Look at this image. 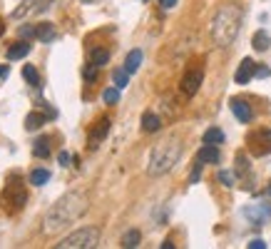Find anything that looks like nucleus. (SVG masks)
<instances>
[{
  "label": "nucleus",
  "mask_w": 271,
  "mask_h": 249,
  "mask_svg": "<svg viewBox=\"0 0 271 249\" xmlns=\"http://www.w3.org/2000/svg\"><path fill=\"white\" fill-rule=\"evenodd\" d=\"M182 157V142L177 137H169L164 142H159L150 155V164H147V172L152 177H159V175H167Z\"/></svg>",
  "instance_id": "obj_3"
},
{
  "label": "nucleus",
  "mask_w": 271,
  "mask_h": 249,
  "mask_svg": "<svg viewBox=\"0 0 271 249\" xmlns=\"http://www.w3.org/2000/svg\"><path fill=\"white\" fill-rule=\"evenodd\" d=\"M35 37L42 40V43H53V40H55V25H50V23L37 25V28H35Z\"/></svg>",
  "instance_id": "obj_16"
},
{
  "label": "nucleus",
  "mask_w": 271,
  "mask_h": 249,
  "mask_svg": "<svg viewBox=\"0 0 271 249\" xmlns=\"http://www.w3.org/2000/svg\"><path fill=\"white\" fill-rule=\"evenodd\" d=\"M251 145L256 155H269L271 152V130H261L256 135H251Z\"/></svg>",
  "instance_id": "obj_8"
},
{
  "label": "nucleus",
  "mask_w": 271,
  "mask_h": 249,
  "mask_svg": "<svg viewBox=\"0 0 271 249\" xmlns=\"http://www.w3.org/2000/svg\"><path fill=\"white\" fill-rule=\"evenodd\" d=\"M254 75H256V62L251 60V58H244L239 65V70H237V75H234V80H237L239 85H246Z\"/></svg>",
  "instance_id": "obj_9"
},
{
  "label": "nucleus",
  "mask_w": 271,
  "mask_h": 249,
  "mask_svg": "<svg viewBox=\"0 0 271 249\" xmlns=\"http://www.w3.org/2000/svg\"><path fill=\"white\" fill-rule=\"evenodd\" d=\"M3 32H5V25H3V20H0V35H3Z\"/></svg>",
  "instance_id": "obj_36"
},
{
  "label": "nucleus",
  "mask_w": 271,
  "mask_h": 249,
  "mask_svg": "<svg viewBox=\"0 0 271 249\" xmlns=\"http://www.w3.org/2000/svg\"><path fill=\"white\" fill-rule=\"evenodd\" d=\"M140 239H142V237H140V232H137V229H129V232H127V234L122 237V247L134 249L137 244H140Z\"/></svg>",
  "instance_id": "obj_23"
},
{
  "label": "nucleus",
  "mask_w": 271,
  "mask_h": 249,
  "mask_svg": "<svg viewBox=\"0 0 271 249\" xmlns=\"http://www.w3.org/2000/svg\"><path fill=\"white\" fill-rule=\"evenodd\" d=\"M204 142H207V145H221V142H224V132H221L219 127H209V130L204 132Z\"/></svg>",
  "instance_id": "obj_21"
},
{
  "label": "nucleus",
  "mask_w": 271,
  "mask_h": 249,
  "mask_svg": "<svg viewBox=\"0 0 271 249\" xmlns=\"http://www.w3.org/2000/svg\"><path fill=\"white\" fill-rule=\"evenodd\" d=\"M102 100H105L107 105H117V100H120V88H107V90L102 93Z\"/></svg>",
  "instance_id": "obj_26"
},
{
  "label": "nucleus",
  "mask_w": 271,
  "mask_h": 249,
  "mask_svg": "<svg viewBox=\"0 0 271 249\" xmlns=\"http://www.w3.org/2000/svg\"><path fill=\"white\" fill-rule=\"evenodd\" d=\"M271 70L269 67H261V65H256V77H269Z\"/></svg>",
  "instance_id": "obj_32"
},
{
  "label": "nucleus",
  "mask_w": 271,
  "mask_h": 249,
  "mask_svg": "<svg viewBox=\"0 0 271 249\" xmlns=\"http://www.w3.org/2000/svg\"><path fill=\"white\" fill-rule=\"evenodd\" d=\"M140 65H142V50H132V53L127 55V60H124V70L132 75V72L140 70Z\"/></svg>",
  "instance_id": "obj_18"
},
{
  "label": "nucleus",
  "mask_w": 271,
  "mask_h": 249,
  "mask_svg": "<svg viewBox=\"0 0 271 249\" xmlns=\"http://www.w3.org/2000/svg\"><path fill=\"white\" fill-rule=\"evenodd\" d=\"M159 5H162L164 10H169V8H174V5H177V0H159Z\"/></svg>",
  "instance_id": "obj_33"
},
{
  "label": "nucleus",
  "mask_w": 271,
  "mask_h": 249,
  "mask_svg": "<svg viewBox=\"0 0 271 249\" xmlns=\"http://www.w3.org/2000/svg\"><path fill=\"white\" fill-rule=\"evenodd\" d=\"M202 80H204V70L202 67L187 70V75L182 77V93L187 95V97H194V95L199 93V88H202Z\"/></svg>",
  "instance_id": "obj_6"
},
{
  "label": "nucleus",
  "mask_w": 271,
  "mask_h": 249,
  "mask_svg": "<svg viewBox=\"0 0 271 249\" xmlns=\"http://www.w3.org/2000/svg\"><path fill=\"white\" fill-rule=\"evenodd\" d=\"M241 18H244V13L234 3H224V5L216 8V13H214V18L209 23L211 40H214L216 48H229L237 40L241 28Z\"/></svg>",
  "instance_id": "obj_2"
},
{
  "label": "nucleus",
  "mask_w": 271,
  "mask_h": 249,
  "mask_svg": "<svg viewBox=\"0 0 271 249\" xmlns=\"http://www.w3.org/2000/svg\"><path fill=\"white\" fill-rule=\"evenodd\" d=\"M216 180H219L224 187H234V175H232V172H227V170H221V172L216 175Z\"/></svg>",
  "instance_id": "obj_28"
},
{
  "label": "nucleus",
  "mask_w": 271,
  "mask_h": 249,
  "mask_svg": "<svg viewBox=\"0 0 271 249\" xmlns=\"http://www.w3.org/2000/svg\"><path fill=\"white\" fill-rule=\"evenodd\" d=\"M50 177H53V172H50V170H45V167H37V170H32V172H30V185L42 187L45 182H50Z\"/></svg>",
  "instance_id": "obj_17"
},
{
  "label": "nucleus",
  "mask_w": 271,
  "mask_h": 249,
  "mask_svg": "<svg viewBox=\"0 0 271 249\" xmlns=\"http://www.w3.org/2000/svg\"><path fill=\"white\" fill-rule=\"evenodd\" d=\"M100 244V229L97 227H82L77 232H72L70 237H65L58 249H95Z\"/></svg>",
  "instance_id": "obj_4"
},
{
  "label": "nucleus",
  "mask_w": 271,
  "mask_h": 249,
  "mask_svg": "<svg viewBox=\"0 0 271 249\" xmlns=\"http://www.w3.org/2000/svg\"><path fill=\"white\" fill-rule=\"evenodd\" d=\"M264 247H266L264 239H251V242H249V249H264Z\"/></svg>",
  "instance_id": "obj_31"
},
{
  "label": "nucleus",
  "mask_w": 271,
  "mask_h": 249,
  "mask_svg": "<svg viewBox=\"0 0 271 249\" xmlns=\"http://www.w3.org/2000/svg\"><path fill=\"white\" fill-rule=\"evenodd\" d=\"M8 72H10V67H8V65H0V77H8Z\"/></svg>",
  "instance_id": "obj_34"
},
{
  "label": "nucleus",
  "mask_w": 271,
  "mask_h": 249,
  "mask_svg": "<svg viewBox=\"0 0 271 249\" xmlns=\"http://www.w3.org/2000/svg\"><path fill=\"white\" fill-rule=\"evenodd\" d=\"M219 147H216V145H207V142H204V147H202V150H199V155H197V159H202V162H204V164H216V162H219Z\"/></svg>",
  "instance_id": "obj_13"
},
{
  "label": "nucleus",
  "mask_w": 271,
  "mask_h": 249,
  "mask_svg": "<svg viewBox=\"0 0 271 249\" xmlns=\"http://www.w3.org/2000/svg\"><path fill=\"white\" fill-rule=\"evenodd\" d=\"M266 194H269V197H271V185H269V189H266Z\"/></svg>",
  "instance_id": "obj_37"
},
{
  "label": "nucleus",
  "mask_w": 271,
  "mask_h": 249,
  "mask_svg": "<svg viewBox=\"0 0 271 249\" xmlns=\"http://www.w3.org/2000/svg\"><path fill=\"white\" fill-rule=\"evenodd\" d=\"M70 162V155L67 152H60V164H67Z\"/></svg>",
  "instance_id": "obj_35"
},
{
  "label": "nucleus",
  "mask_w": 271,
  "mask_h": 249,
  "mask_svg": "<svg viewBox=\"0 0 271 249\" xmlns=\"http://www.w3.org/2000/svg\"><path fill=\"white\" fill-rule=\"evenodd\" d=\"M244 215H246V219H249L254 227H261V224H264V222L271 217V204H269V202L249 204V207L244 210Z\"/></svg>",
  "instance_id": "obj_7"
},
{
  "label": "nucleus",
  "mask_w": 271,
  "mask_h": 249,
  "mask_svg": "<svg viewBox=\"0 0 271 249\" xmlns=\"http://www.w3.org/2000/svg\"><path fill=\"white\" fill-rule=\"evenodd\" d=\"M159 127H162V120H159L154 112H145V115H142V130H145V132H157Z\"/></svg>",
  "instance_id": "obj_20"
},
{
  "label": "nucleus",
  "mask_w": 271,
  "mask_h": 249,
  "mask_svg": "<svg viewBox=\"0 0 271 249\" xmlns=\"http://www.w3.org/2000/svg\"><path fill=\"white\" fill-rule=\"evenodd\" d=\"M110 117H102V120H97L95 122V127H92V132H90V147H97L105 137H107V132H110Z\"/></svg>",
  "instance_id": "obj_10"
},
{
  "label": "nucleus",
  "mask_w": 271,
  "mask_h": 249,
  "mask_svg": "<svg viewBox=\"0 0 271 249\" xmlns=\"http://www.w3.org/2000/svg\"><path fill=\"white\" fill-rule=\"evenodd\" d=\"M232 112H234V117H237L239 122H251V117H254L249 102H246V100H239V97L232 100Z\"/></svg>",
  "instance_id": "obj_11"
},
{
  "label": "nucleus",
  "mask_w": 271,
  "mask_h": 249,
  "mask_svg": "<svg viewBox=\"0 0 271 249\" xmlns=\"http://www.w3.org/2000/svg\"><path fill=\"white\" fill-rule=\"evenodd\" d=\"M251 45H254V50L264 53V50H269L271 48V37L266 35V30H256L254 32V37H251Z\"/></svg>",
  "instance_id": "obj_15"
},
{
  "label": "nucleus",
  "mask_w": 271,
  "mask_h": 249,
  "mask_svg": "<svg viewBox=\"0 0 271 249\" xmlns=\"http://www.w3.org/2000/svg\"><path fill=\"white\" fill-rule=\"evenodd\" d=\"M90 62L92 65H97V67H105V65L110 62V50H105V48H95V50H90Z\"/></svg>",
  "instance_id": "obj_19"
},
{
  "label": "nucleus",
  "mask_w": 271,
  "mask_h": 249,
  "mask_svg": "<svg viewBox=\"0 0 271 249\" xmlns=\"http://www.w3.org/2000/svg\"><path fill=\"white\" fill-rule=\"evenodd\" d=\"M32 155L35 157H50V137L48 135H42V137H37L35 142H32Z\"/></svg>",
  "instance_id": "obj_14"
},
{
  "label": "nucleus",
  "mask_w": 271,
  "mask_h": 249,
  "mask_svg": "<svg viewBox=\"0 0 271 249\" xmlns=\"http://www.w3.org/2000/svg\"><path fill=\"white\" fill-rule=\"evenodd\" d=\"M85 212H87V197L80 194V192H67L65 197H60V199L48 210L45 222H42V224H45V232H48V234H55V232H60L62 227L77 222Z\"/></svg>",
  "instance_id": "obj_1"
},
{
  "label": "nucleus",
  "mask_w": 271,
  "mask_h": 249,
  "mask_svg": "<svg viewBox=\"0 0 271 249\" xmlns=\"http://www.w3.org/2000/svg\"><path fill=\"white\" fill-rule=\"evenodd\" d=\"M202 159H197V164H194V170H192V177H189V182H199V175H202Z\"/></svg>",
  "instance_id": "obj_29"
},
{
  "label": "nucleus",
  "mask_w": 271,
  "mask_h": 249,
  "mask_svg": "<svg viewBox=\"0 0 271 249\" xmlns=\"http://www.w3.org/2000/svg\"><path fill=\"white\" fill-rule=\"evenodd\" d=\"M97 70H100V67H97V65H85V70H82V77H85V80H87V82H95V77H97Z\"/></svg>",
  "instance_id": "obj_27"
},
{
  "label": "nucleus",
  "mask_w": 271,
  "mask_h": 249,
  "mask_svg": "<svg viewBox=\"0 0 271 249\" xmlns=\"http://www.w3.org/2000/svg\"><path fill=\"white\" fill-rule=\"evenodd\" d=\"M42 124H45V117H42V112H30V115L25 117V127H28L30 132L40 130Z\"/></svg>",
  "instance_id": "obj_22"
},
{
  "label": "nucleus",
  "mask_w": 271,
  "mask_h": 249,
  "mask_svg": "<svg viewBox=\"0 0 271 249\" xmlns=\"http://www.w3.org/2000/svg\"><path fill=\"white\" fill-rule=\"evenodd\" d=\"M20 35H23L25 40H28V37H35V28H32V25H23V28H20Z\"/></svg>",
  "instance_id": "obj_30"
},
{
  "label": "nucleus",
  "mask_w": 271,
  "mask_h": 249,
  "mask_svg": "<svg viewBox=\"0 0 271 249\" xmlns=\"http://www.w3.org/2000/svg\"><path fill=\"white\" fill-rule=\"evenodd\" d=\"M30 43L28 40H18L8 48V60H23L25 55H30Z\"/></svg>",
  "instance_id": "obj_12"
},
{
  "label": "nucleus",
  "mask_w": 271,
  "mask_h": 249,
  "mask_svg": "<svg viewBox=\"0 0 271 249\" xmlns=\"http://www.w3.org/2000/svg\"><path fill=\"white\" fill-rule=\"evenodd\" d=\"M23 77L28 80V85H32V88H37V85H40V75H37L35 65H25V67H23Z\"/></svg>",
  "instance_id": "obj_24"
},
{
  "label": "nucleus",
  "mask_w": 271,
  "mask_h": 249,
  "mask_svg": "<svg viewBox=\"0 0 271 249\" xmlns=\"http://www.w3.org/2000/svg\"><path fill=\"white\" fill-rule=\"evenodd\" d=\"M25 202H28V194H25V187H23V182L10 180L8 185L3 187V192H0V204H3L10 215L20 212V210L25 207Z\"/></svg>",
  "instance_id": "obj_5"
},
{
  "label": "nucleus",
  "mask_w": 271,
  "mask_h": 249,
  "mask_svg": "<svg viewBox=\"0 0 271 249\" xmlns=\"http://www.w3.org/2000/svg\"><path fill=\"white\" fill-rule=\"evenodd\" d=\"M112 80H115V88H120V90H124V88L129 85V72H127L124 67H122V70H115Z\"/></svg>",
  "instance_id": "obj_25"
}]
</instances>
